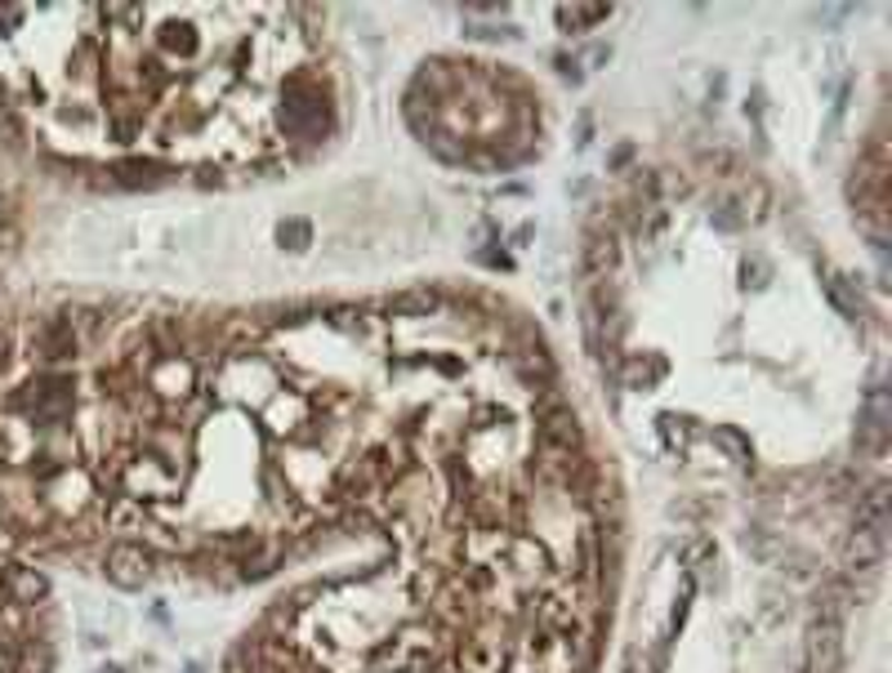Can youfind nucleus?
Returning <instances> with one entry per match:
<instances>
[{"mask_svg": "<svg viewBox=\"0 0 892 673\" xmlns=\"http://www.w3.org/2000/svg\"><path fill=\"white\" fill-rule=\"evenodd\" d=\"M0 593H5L10 602H19V607H41V602L49 597V580L36 571V567H27V562H10L5 571H0Z\"/></svg>", "mask_w": 892, "mask_h": 673, "instance_id": "obj_2", "label": "nucleus"}, {"mask_svg": "<svg viewBox=\"0 0 892 673\" xmlns=\"http://www.w3.org/2000/svg\"><path fill=\"white\" fill-rule=\"evenodd\" d=\"M153 562H157V554H153L148 545H139V540H116V545L108 549V558H103V571H108V580H112L116 589H144V584L153 580Z\"/></svg>", "mask_w": 892, "mask_h": 673, "instance_id": "obj_1", "label": "nucleus"}, {"mask_svg": "<svg viewBox=\"0 0 892 673\" xmlns=\"http://www.w3.org/2000/svg\"><path fill=\"white\" fill-rule=\"evenodd\" d=\"M10 366V334H0V370Z\"/></svg>", "mask_w": 892, "mask_h": 673, "instance_id": "obj_3", "label": "nucleus"}]
</instances>
